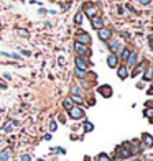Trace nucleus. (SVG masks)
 Wrapping results in <instances>:
<instances>
[{"label":"nucleus","instance_id":"f257e3e1","mask_svg":"<svg viewBox=\"0 0 153 161\" xmlns=\"http://www.w3.org/2000/svg\"><path fill=\"white\" fill-rule=\"evenodd\" d=\"M89 41H91V38H89V35L86 33V31H81V33H78V43L87 44Z\"/></svg>","mask_w":153,"mask_h":161},{"label":"nucleus","instance_id":"f03ea898","mask_svg":"<svg viewBox=\"0 0 153 161\" xmlns=\"http://www.w3.org/2000/svg\"><path fill=\"white\" fill-rule=\"evenodd\" d=\"M69 115L73 118H81V117H82V110H81L79 107H73V109L69 110Z\"/></svg>","mask_w":153,"mask_h":161},{"label":"nucleus","instance_id":"7ed1b4c3","mask_svg":"<svg viewBox=\"0 0 153 161\" xmlns=\"http://www.w3.org/2000/svg\"><path fill=\"white\" fill-rule=\"evenodd\" d=\"M74 50H76V53H78L79 56H82V54H86L87 48L84 46V44H81V43H78V41H76V44H74Z\"/></svg>","mask_w":153,"mask_h":161},{"label":"nucleus","instance_id":"20e7f679","mask_svg":"<svg viewBox=\"0 0 153 161\" xmlns=\"http://www.w3.org/2000/svg\"><path fill=\"white\" fill-rule=\"evenodd\" d=\"M99 38H101L102 41H107V39L110 38V31L105 30V28H101L99 30Z\"/></svg>","mask_w":153,"mask_h":161},{"label":"nucleus","instance_id":"39448f33","mask_svg":"<svg viewBox=\"0 0 153 161\" xmlns=\"http://www.w3.org/2000/svg\"><path fill=\"white\" fill-rule=\"evenodd\" d=\"M76 66H78V69H79V71H86V61H84L81 56L76 58Z\"/></svg>","mask_w":153,"mask_h":161},{"label":"nucleus","instance_id":"423d86ee","mask_svg":"<svg viewBox=\"0 0 153 161\" xmlns=\"http://www.w3.org/2000/svg\"><path fill=\"white\" fill-rule=\"evenodd\" d=\"M137 61H138V56H137V53H130V56H128V59H127L128 66H135V64H137Z\"/></svg>","mask_w":153,"mask_h":161},{"label":"nucleus","instance_id":"0eeeda50","mask_svg":"<svg viewBox=\"0 0 153 161\" xmlns=\"http://www.w3.org/2000/svg\"><path fill=\"white\" fill-rule=\"evenodd\" d=\"M107 62H109L110 68H115V66H117V56L114 54V53H110V54H109V58H107Z\"/></svg>","mask_w":153,"mask_h":161},{"label":"nucleus","instance_id":"6e6552de","mask_svg":"<svg viewBox=\"0 0 153 161\" xmlns=\"http://www.w3.org/2000/svg\"><path fill=\"white\" fill-rule=\"evenodd\" d=\"M92 26L97 28V30H101L102 26H104V21H102L101 18H92Z\"/></svg>","mask_w":153,"mask_h":161},{"label":"nucleus","instance_id":"1a4fd4ad","mask_svg":"<svg viewBox=\"0 0 153 161\" xmlns=\"http://www.w3.org/2000/svg\"><path fill=\"white\" fill-rule=\"evenodd\" d=\"M99 92L102 94L104 97H110V94H112V89L110 87H101L99 89Z\"/></svg>","mask_w":153,"mask_h":161},{"label":"nucleus","instance_id":"9d476101","mask_svg":"<svg viewBox=\"0 0 153 161\" xmlns=\"http://www.w3.org/2000/svg\"><path fill=\"white\" fill-rule=\"evenodd\" d=\"M153 77V68H151V66H148V69L145 71V76H143V79H151Z\"/></svg>","mask_w":153,"mask_h":161},{"label":"nucleus","instance_id":"9b49d317","mask_svg":"<svg viewBox=\"0 0 153 161\" xmlns=\"http://www.w3.org/2000/svg\"><path fill=\"white\" fill-rule=\"evenodd\" d=\"M119 77L120 79H125V77H127V68H125V66H122V68L119 69Z\"/></svg>","mask_w":153,"mask_h":161},{"label":"nucleus","instance_id":"f8f14e48","mask_svg":"<svg viewBox=\"0 0 153 161\" xmlns=\"http://www.w3.org/2000/svg\"><path fill=\"white\" fill-rule=\"evenodd\" d=\"M64 107H66V109L67 110H71V109H73V100H71V99H64Z\"/></svg>","mask_w":153,"mask_h":161},{"label":"nucleus","instance_id":"ddd939ff","mask_svg":"<svg viewBox=\"0 0 153 161\" xmlns=\"http://www.w3.org/2000/svg\"><path fill=\"white\" fill-rule=\"evenodd\" d=\"M97 161H110V158H109L105 153H101V155L97 156Z\"/></svg>","mask_w":153,"mask_h":161},{"label":"nucleus","instance_id":"4468645a","mask_svg":"<svg viewBox=\"0 0 153 161\" xmlns=\"http://www.w3.org/2000/svg\"><path fill=\"white\" fill-rule=\"evenodd\" d=\"M86 13H87V15H89V17H92V15H94V13H96V8H94V7H89V8H87V10H86Z\"/></svg>","mask_w":153,"mask_h":161},{"label":"nucleus","instance_id":"2eb2a0df","mask_svg":"<svg viewBox=\"0 0 153 161\" xmlns=\"http://www.w3.org/2000/svg\"><path fill=\"white\" fill-rule=\"evenodd\" d=\"M76 76H78V77H86V71H79V69H76Z\"/></svg>","mask_w":153,"mask_h":161},{"label":"nucleus","instance_id":"dca6fc26","mask_svg":"<svg viewBox=\"0 0 153 161\" xmlns=\"http://www.w3.org/2000/svg\"><path fill=\"white\" fill-rule=\"evenodd\" d=\"M117 48H119V43H117V41H110V50H112V51H115Z\"/></svg>","mask_w":153,"mask_h":161},{"label":"nucleus","instance_id":"f3484780","mask_svg":"<svg viewBox=\"0 0 153 161\" xmlns=\"http://www.w3.org/2000/svg\"><path fill=\"white\" fill-rule=\"evenodd\" d=\"M0 159H2V161H7L8 159V151H3V153L0 155Z\"/></svg>","mask_w":153,"mask_h":161},{"label":"nucleus","instance_id":"a211bd4d","mask_svg":"<svg viewBox=\"0 0 153 161\" xmlns=\"http://www.w3.org/2000/svg\"><path fill=\"white\" fill-rule=\"evenodd\" d=\"M71 100H73V102H78V104H81V102H82V99H81L79 95H73V97H71Z\"/></svg>","mask_w":153,"mask_h":161},{"label":"nucleus","instance_id":"6ab92c4d","mask_svg":"<svg viewBox=\"0 0 153 161\" xmlns=\"http://www.w3.org/2000/svg\"><path fill=\"white\" fill-rule=\"evenodd\" d=\"M128 56H130V51H128V50H124V53H122V59H128Z\"/></svg>","mask_w":153,"mask_h":161},{"label":"nucleus","instance_id":"aec40b11","mask_svg":"<svg viewBox=\"0 0 153 161\" xmlns=\"http://www.w3.org/2000/svg\"><path fill=\"white\" fill-rule=\"evenodd\" d=\"M145 143H147V145H153V138L150 135H147L145 136Z\"/></svg>","mask_w":153,"mask_h":161},{"label":"nucleus","instance_id":"412c9836","mask_svg":"<svg viewBox=\"0 0 153 161\" xmlns=\"http://www.w3.org/2000/svg\"><path fill=\"white\" fill-rule=\"evenodd\" d=\"M74 20H76V23H81V21H82V13L79 12L78 15H76V18H74Z\"/></svg>","mask_w":153,"mask_h":161},{"label":"nucleus","instance_id":"4be33fe9","mask_svg":"<svg viewBox=\"0 0 153 161\" xmlns=\"http://www.w3.org/2000/svg\"><path fill=\"white\" fill-rule=\"evenodd\" d=\"M71 92H73L74 95H78V94H79V87L78 86H73V87H71Z\"/></svg>","mask_w":153,"mask_h":161},{"label":"nucleus","instance_id":"5701e85b","mask_svg":"<svg viewBox=\"0 0 153 161\" xmlns=\"http://www.w3.org/2000/svg\"><path fill=\"white\" fill-rule=\"evenodd\" d=\"M92 130V123L91 122H86V132H91Z\"/></svg>","mask_w":153,"mask_h":161},{"label":"nucleus","instance_id":"b1692460","mask_svg":"<svg viewBox=\"0 0 153 161\" xmlns=\"http://www.w3.org/2000/svg\"><path fill=\"white\" fill-rule=\"evenodd\" d=\"M145 114L148 115V117H153V109H148V110L145 112Z\"/></svg>","mask_w":153,"mask_h":161},{"label":"nucleus","instance_id":"393cba45","mask_svg":"<svg viewBox=\"0 0 153 161\" xmlns=\"http://www.w3.org/2000/svg\"><path fill=\"white\" fill-rule=\"evenodd\" d=\"M49 128H51V130H56V123H55V122H51V125H49Z\"/></svg>","mask_w":153,"mask_h":161},{"label":"nucleus","instance_id":"a878e982","mask_svg":"<svg viewBox=\"0 0 153 161\" xmlns=\"http://www.w3.org/2000/svg\"><path fill=\"white\" fill-rule=\"evenodd\" d=\"M21 161H30V156H26V155L21 156Z\"/></svg>","mask_w":153,"mask_h":161}]
</instances>
